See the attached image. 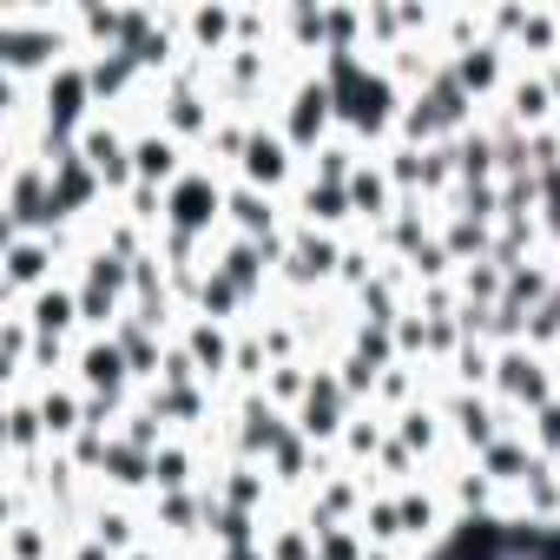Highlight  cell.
<instances>
[{"instance_id":"17","label":"cell","mask_w":560,"mask_h":560,"mask_svg":"<svg viewBox=\"0 0 560 560\" xmlns=\"http://www.w3.org/2000/svg\"><path fill=\"white\" fill-rule=\"evenodd\" d=\"M113 435H119V442H132V448H145V455H159V448L172 442V429H165L145 402H132V409L119 416V429H113Z\"/></svg>"},{"instance_id":"8","label":"cell","mask_w":560,"mask_h":560,"mask_svg":"<svg viewBox=\"0 0 560 560\" xmlns=\"http://www.w3.org/2000/svg\"><path fill=\"white\" fill-rule=\"evenodd\" d=\"M178 343H185V357L198 363L205 389H231V357H237V330H231V324H211V317H191V311H185Z\"/></svg>"},{"instance_id":"9","label":"cell","mask_w":560,"mask_h":560,"mask_svg":"<svg viewBox=\"0 0 560 560\" xmlns=\"http://www.w3.org/2000/svg\"><path fill=\"white\" fill-rule=\"evenodd\" d=\"M501 119H508L514 132H547V126H560V100H553V86H547L540 67H514V80H508V93H501Z\"/></svg>"},{"instance_id":"14","label":"cell","mask_w":560,"mask_h":560,"mask_svg":"<svg viewBox=\"0 0 560 560\" xmlns=\"http://www.w3.org/2000/svg\"><path fill=\"white\" fill-rule=\"evenodd\" d=\"M534 462H540V455H534V442H527L521 429H508V435H501L488 455H475V468H481V475L501 488V508H508V494H514V488L534 475Z\"/></svg>"},{"instance_id":"18","label":"cell","mask_w":560,"mask_h":560,"mask_svg":"<svg viewBox=\"0 0 560 560\" xmlns=\"http://www.w3.org/2000/svg\"><path fill=\"white\" fill-rule=\"evenodd\" d=\"M521 435L534 442V455H540V462H553V468H560V396H553V402H540L534 416H521Z\"/></svg>"},{"instance_id":"16","label":"cell","mask_w":560,"mask_h":560,"mask_svg":"<svg viewBox=\"0 0 560 560\" xmlns=\"http://www.w3.org/2000/svg\"><path fill=\"white\" fill-rule=\"evenodd\" d=\"M311 376H317V363H277V370L264 376V396L284 409V416H298V402L311 396Z\"/></svg>"},{"instance_id":"12","label":"cell","mask_w":560,"mask_h":560,"mask_svg":"<svg viewBox=\"0 0 560 560\" xmlns=\"http://www.w3.org/2000/svg\"><path fill=\"white\" fill-rule=\"evenodd\" d=\"M40 455H54L40 402H34V389H14L8 396V462H40Z\"/></svg>"},{"instance_id":"21","label":"cell","mask_w":560,"mask_h":560,"mask_svg":"<svg viewBox=\"0 0 560 560\" xmlns=\"http://www.w3.org/2000/svg\"><path fill=\"white\" fill-rule=\"evenodd\" d=\"M547 363H553V396H560V350H553V357H547Z\"/></svg>"},{"instance_id":"13","label":"cell","mask_w":560,"mask_h":560,"mask_svg":"<svg viewBox=\"0 0 560 560\" xmlns=\"http://www.w3.org/2000/svg\"><path fill=\"white\" fill-rule=\"evenodd\" d=\"M383 448H389V416L363 402V409L350 416V429H343V442H337V455H343V468H357V475H376V462H383Z\"/></svg>"},{"instance_id":"19","label":"cell","mask_w":560,"mask_h":560,"mask_svg":"<svg viewBox=\"0 0 560 560\" xmlns=\"http://www.w3.org/2000/svg\"><path fill=\"white\" fill-rule=\"evenodd\" d=\"M317 560H370V540L363 527H317Z\"/></svg>"},{"instance_id":"3","label":"cell","mask_w":560,"mask_h":560,"mask_svg":"<svg viewBox=\"0 0 560 560\" xmlns=\"http://www.w3.org/2000/svg\"><path fill=\"white\" fill-rule=\"evenodd\" d=\"M73 383H80L93 402H106L113 416H126V409L139 402V376H132V363H126V350H119L113 330H106V337H80V350H73Z\"/></svg>"},{"instance_id":"10","label":"cell","mask_w":560,"mask_h":560,"mask_svg":"<svg viewBox=\"0 0 560 560\" xmlns=\"http://www.w3.org/2000/svg\"><path fill=\"white\" fill-rule=\"evenodd\" d=\"M34 402H40V422H47V435H54V448H67L80 429H86V389L73 383V376H54V383H34Z\"/></svg>"},{"instance_id":"2","label":"cell","mask_w":560,"mask_h":560,"mask_svg":"<svg viewBox=\"0 0 560 560\" xmlns=\"http://www.w3.org/2000/svg\"><path fill=\"white\" fill-rule=\"evenodd\" d=\"M224 211H231V172H218L205 159L165 191V231H178V237H198V244L224 237Z\"/></svg>"},{"instance_id":"7","label":"cell","mask_w":560,"mask_h":560,"mask_svg":"<svg viewBox=\"0 0 560 560\" xmlns=\"http://www.w3.org/2000/svg\"><path fill=\"white\" fill-rule=\"evenodd\" d=\"M191 165H198V152H191V145H178V139H172L159 119L132 132V172H139V185H152V191H172V185H178Z\"/></svg>"},{"instance_id":"15","label":"cell","mask_w":560,"mask_h":560,"mask_svg":"<svg viewBox=\"0 0 560 560\" xmlns=\"http://www.w3.org/2000/svg\"><path fill=\"white\" fill-rule=\"evenodd\" d=\"M264 560H317V534L298 514H270L264 521Z\"/></svg>"},{"instance_id":"4","label":"cell","mask_w":560,"mask_h":560,"mask_svg":"<svg viewBox=\"0 0 560 560\" xmlns=\"http://www.w3.org/2000/svg\"><path fill=\"white\" fill-rule=\"evenodd\" d=\"M237 185H250V191H264V198H291L298 185H304V159H298V145L277 132V119L264 126H250V145H244V159H237V172H231Z\"/></svg>"},{"instance_id":"6","label":"cell","mask_w":560,"mask_h":560,"mask_svg":"<svg viewBox=\"0 0 560 560\" xmlns=\"http://www.w3.org/2000/svg\"><path fill=\"white\" fill-rule=\"evenodd\" d=\"M80 159L100 172V185H106L113 198H126V191L139 185V172H132V126H126L119 113H93V119H86Z\"/></svg>"},{"instance_id":"20","label":"cell","mask_w":560,"mask_h":560,"mask_svg":"<svg viewBox=\"0 0 560 560\" xmlns=\"http://www.w3.org/2000/svg\"><path fill=\"white\" fill-rule=\"evenodd\" d=\"M211 560H264V540H257V547H218Z\"/></svg>"},{"instance_id":"11","label":"cell","mask_w":560,"mask_h":560,"mask_svg":"<svg viewBox=\"0 0 560 560\" xmlns=\"http://www.w3.org/2000/svg\"><path fill=\"white\" fill-rule=\"evenodd\" d=\"M27 324H34V337H60V343H80V337H86V317H80V291H73V277L47 284V291L27 304Z\"/></svg>"},{"instance_id":"1","label":"cell","mask_w":560,"mask_h":560,"mask_svg":"<svg viewBox=\"0 0 560 560\" xmlns=\"http://www.w3.org/2000/svg\"><path fill=\"white\" fill-rule=\"evenodd\" d=\"M277 132L298 145V159H304V165L337 139V93H330L324 67H298V73H291L284 100H277Z\"/></svg>"},{"instance_id":"5","label":"cell","mask_w":560,"mask_h":560,"mask_svg":"<svg viewBox=\"0 0 560 560\" xmlns=\"http://www.w3.org/2000/svg\"><path fill=\"white\" fill-rule=\"evenodd\" d=\"M488 396L501 409H514V416H534L540 402H553V363L540 350H527V343H508L494 357V389Z\"/></svg>"}]
</instances>
